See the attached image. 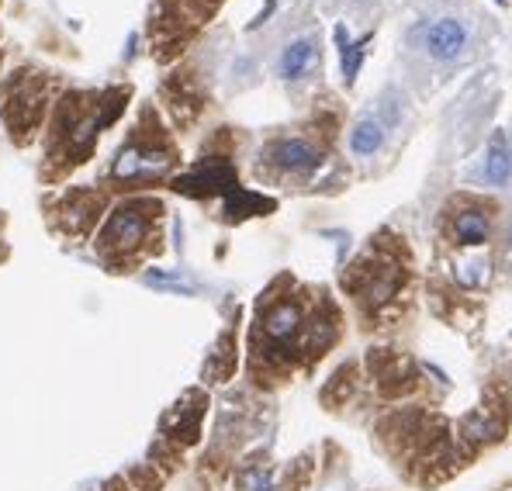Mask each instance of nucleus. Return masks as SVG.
Masks as SVG:
<instances>
[{"mask_svg":"<svg viewBox=\"0 0 512 491\" xmlns=\"http://www.w3.org/2000/svg\"><path fill=\"white\" fill-rule=\"evenodd\" d=\"M346 336V312L333 287L281 270L253 301L246 326V384L260 395L312 374Z\"/></svg>","mask_w":512,"mask_h":491,"instance_id":"1","label":"nucleus"},{"mask_svg":"<svg viewBox=\"0 0 512 491\" xmlns=\"http://www.w3.org/2000/svg\"><path fill=\"white\" fill-rule=\"evenodd\" d=\"M350 108L336 90L322 87L298 118L270 125L250 153V180L281 194H333L350 180L343 132Z\"/></svg>","mask_w":512,"mask_h":491,"instance_id":"3","label":"nucleus"},{"mask_svg":"<svg viewBox=\"0 0 512 491\" xmlns=\"http://www.w3.org/2000/svg\"><path fill=\"white\" fill-rule=\"evenodd\" d=\"M0 4H4V0H0Z\"/></svg>","mask_w":512,"mask_h":491,"instance_id":"26","label":"nucleus"},{"mask_svg":"<svg viewBox=\"0 0 512 491\" xmlns=\"http://www.w3.org/2000/svg\"><path fill=\"white\" fill-rule=\"evenodd\" d=\"M419 125L416 97L409 94L402 80L391 73L378 87V94L367 97L350 115L343 132V156L360 180H378L398 163L402 149L409 146L412 132Z\"/></svg>","mask_w":512,"mask_h":491,"instance_id":"8","label":"nucleus"},{"mask_svg":"<svg viewBox=\"0 0 512 491\" xmlns=\"http://www.w3.org/2000/svg\"><path fill=\"white\" fill-rule=\"evenodd\" d=\"M499 201L502 211H499V225H495L492 263H495V277L506 287H512V191Z\"/></svg>","mask_w":512,"mask_h":491,"instance_id":"19","label":"nucleus"},{"mask_svg":"<svg viewBox=\"0 0 512 491\" xmlns=\"http://www.w3.org/2000/svg\"><path fill=\"white\" fill-rule=\"evenodd\" d=\"M312 7L319 11V18L340 21V28H353L360 32V39H374L378 28L391 18L395 0H312Z\"/></svg>","mask_w":512,"mask_h":491,"instance_id":"17","label":"nucleus"},{"mask_svg":"<svg viewBox=\"0 0 512 491\" xmlns=\"http://www.w3.org/2000/svg\"><path fill=\"white\" fill-rule=\"evenodd\" d=\"M0 73H4V32H0Z\"/></svg>","mask_w":512,"mask_h":491,"instance_id":"24","label":"nucleus"},{"mask_svg":"<svg viewBox=\"0 0 512 491\" xmlns=\"http://www.w3.org/2000/svg\"><path fill=\"white\" fill-rule=\"evenodd\" d=\"M250 142V132H243V128L215 125L212 135L201 139L194 166L173 180L170 191L198 201L222 225H239L246 218L270 215L274 201L246 191L243 180H239V163H243V153Z\"/></svg>","mask_w":512,"mask_h":491,"instance_id":"6","label":"nucleus"},{"mask_svg":"<svg viewBox=\"0 0 512 491\" xmlns=\"http://www.w3.org/2000/svg\"><path fill=\"white\" fill-rule=\"evenodd\" d=\"M135 101L132 80H111L101 87H66L52 104V115L42 132V156L35 180L42 191L66 187L87 163H94L104 135L125 118Z\"/></svg>","mask_w":512,"mask_h":491,"instance_id":"5","label":"nucleus"},{"mask_svg":"<svg viewBox=\"0 0 512 491\" xmlns=\"http://www.w3.org/2000/svg\"><path fill=\"white\" fill-rule=\"evenodd\" d=\"M180 173H184V146L156 101H142L132 125L111 149L104 170L97 173V184L118 201L132 194H156L160 187H170Z\"/></svg>","mask_w":512,"mask_h":491,"instance_id":"7","label":"nucleus"},{"mask_svg":"<svg viewBox=\"0 0 512 491\" xmlns=\"http://www.w3.org/2000/svg\"><path fill=\"white\" fill-rule=\"evenodd\" d=\"M502 201L485 191H450L433 215V253L436 256H468L485 253L495 243Z\"/></svg>","mask_w":512,"mask_h":491,"instance_id":"14","label":"nucleus"},{"mask_svg":"<svg viewBox=\"0 0 512 491\" xmlns=\"http://www.w3.org/2000/svg\"><path fill=\"white\" fill-rule=\"evenodd\" d=\"M239 312L229 319V326L218 332L215 346L208 350L205 364H201V388H218V384H229L236 377L239 367Z\"/></svg>","mask_w":512,"mask_h":491,"instance_id":"18","label":"nucleus"},{"mask_svg":"<svg viewBox=\"0 0 512 491\" xmlns=\"http://www.w3.org/2000/svg\"><path fill=\"white\" fill-rule=\"evenodd\" d=\"M170 208L160 194L118 198L90 239L94 263L111 277H142L149 263L167 256Z\"/></svg>","mask_w":512,"mask_h":491,"instance_id":"11","label":"nucleus"},{"mask_svg":"<svg viewBox=\"0 0 512 491\" xmlns=\"http://www.w3.org/2000/svg\"><path fill=\"white\" fill-rule=\"evenodd\" d=\"M90 491H135V488L128 485V478H125L122 471H115V474H111V478H104L101 485H94Z\"/></svg>","mask_w":512,"mask_h":491,"instance_id":"22","label":"nucleus"},{"mask_svg":"<svg viewBox=\"0 0 512 491\" xmlns=\"http://www.w3.org/2000/svg\"><path fill=\"white\" fill-rule=\"evenodd\" d=\"M509 59H512V39H509Z\"/></svg>","mask_w":512,"mask_h":491,"instance_id":"25","label":"nucleus"},{"mask_svg":"<svg viewBox=\"0 0 512 491\" xmlns=\"http://www.w3.org/2000/svg\"><path fill=\"white\" fill-rule=\"evenodd\" d=\"M70 87L66 73L42 63H18L0 77V128L18 153L32 149L42 139L52 104Z\"/></svg>","mask_w":512,"mask_h":491,"instance_id":"12","label":"nucleus"},{"mask_svg":"<svg viewBox=\"0 0 512 491\" xmlns=\"http://www.w3.org/2000/svg\"><path fill=\"white\" fill-rule=\"evenodd\" d=\"M256 49L267 73L281 83L284 97L298 111L326 87V32L312 0H298L270 21Z\"/></svg>","mask_w":512,"mask_h":491,"instance_id":"9","label":"nucleus"},{"mask_svg":"<svg viewBox=\"0 0 512 491\" xmlns=\"http://www.w3.org/2000/svg\"><path fill=\"white\" fill-rule=\"evenodd\" d=\"M499 132V139H502V149H506V156H509V166H512V115H509V122L506 125H499L495 128Z\"/></svg>","mask_w":512,"mask_h":491,"instance_id":"23","label":"nucleus"},{"mask_svg":"<svg viewBox=\"0 0 512 491\" xmlns=\"http://www.w3.org/2000/svg\"><path fill=\"white\" fill-rule=\"evenodd\" d=\"M312 478H315V457L312 453H301V457H295L277 474L274 491H308L312 488Z\"/></svg>","mask_w":512,"mask_h":491,"instance_id":"20","label":"nucleus"},{"mask_svg":"<svg viewBox=\"0 0 512 491\" xmlns=\"http://www.w3.org/2000/svg\"><path fill=\"white\" fill-rule=\"evenodd\" d=\"M115 205L101 184H66L56 191H42L39 208L49 236H56L66 246H87L94 232L101 229L104 215Z\"/></svg>","mask_w":512,"mask_h":491,"instance_id":"16","label":"nucleus"},{"mask_svg":"<svg viewBox=\"0 0 512 491\" xmlns=\"http://www.w3.org/2000/svg\"><path fill=\"white\" fill-rule=\"evenodd\" d=\"M340 294L360 332L388 336L412 319L419 298V263L405 232L381 225L340 267Z\"/></svg>","mask_w":512,"mask_h":491,"instance_id":"4","label":"nucleus"},{"mask_svg":"<svg viewBox=\"0 0 512 491\" xmlns=\"http://www.w3.org/2000/svg\"><path fill=\"white\" fill-rule=\"evenodd\" d=\"M499 70L495 66H481L471 73L464 90L443 108L440 118V166L464 160L488 132L495 108H499Z\"/></svg>","mask_w":512,"mask_h":491,"instance_id":"15","label":"nucleus"},{"mask_svg":"<svg viewBox=\"0 0 512 491\" xmlns=\"http://www.w3.org/2000/svg\"><path fill=\"white\" fill-rule=\"evenodd\" d=\"M232 52L229 28H212L180 63L160 73L156 80V108L163 111L177 139L194 135L218 104V87Z\"/></svg>","mask_w":512,"mask_h":491,"instance_id":"10","label":"nucleus"},{"mask_svg":"<svg viewBox=\"0 0 512 491\" xmlns=\"http://www.w3.org/2000/svg\"><path fill=\"white\" fill-rule=\"evenodd\" d=\"M502 21L485 0H405L395 39V77L429 101L492 56Z\"/></svg>","mask_w":512,"mask_h":491,"instance_id":"2","label":"nucleus"},{"mask_svg":"<svg viewBox=\"0 0 512 491\" xmlns=\"http://www.w3.org/2000/svg\"><path fill=\"white\" fill-rule=\"evenodd\" d=\"M229 0H149L142 18V42L160 70L187 56L215 28Z\"/></svg>","mask_w":512,"mask_h":491,"instance_id":"13","label":"nucleus"},{"mask_svg":"<svg viewBox=\"0 0 512 491\" xmlns=\"http://www.w3.org/2000/svg\"><path fill=\"white\" fill-rule=\"evenodd\" d=\"M7 229H11V215L0 208V267L11 260V239H7Z\"/></svg>","mask_w":512,"mask_h":491,"instance_id":"21","label":"nucleus"}]
</instances>
